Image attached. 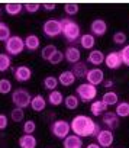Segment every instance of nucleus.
Here are the masks:
<instances>
[{
  "label": "nucleus",
  "instance_id": "obj_15",
  "mask_svg": "<svg viewBox=\"0 0 129 148\" xmlns=\"http://www.w3.org/2000/svg\"><path fill=\"white\" fill-rule=\"evenodd\" d=\"M76 82V76L73 74L71 70H66V71H62L59 76H58V83L64 87H68L71 84H74Z\"/></svg>",
  "mask_w": 129,
  "mask_h": 148
},
{
  "label": "nucleus",
  "instance_id": "obj_37",
  "mask_svg": "<svg viewBox=\"0 0 129 148\" xmlns=\"http://www.w3.org/2000/svg\"><path fill=\"white\" fill-rule=\"evenodd\" d=\"M119 54H120V58H122V64L129 65V44L125 45V47L119 51Z\"/></svg>",
  "mask_w": 129,
  "mask_h": 148
},
{
  "label": "nucleus",
  "instance_id": "obj_41",
  "mask_svg": "<svg viewBox=\"0 0 129 148\" xmlns=\"http://www.w3.org/2000/svg\"><path fill=\"white\" fill-rule=\"evenodd\" d=\"M8 128V116L5 113H0V131Z\"/></svg>",
  "mask_w": 129,
  "mask_h": 148
},
{
  "label": "nucleus",
  "instance_id": "obj_6",
  "mask_svg": "<svg viewBox=\"0 0 129 148\" xmlns=\"http://www.w3.org/2000/svg\"><path fill=\"white\" fill-rule=\"evenodd\" d=\"M5 48L8 51L9 55H19L23 49H25V39H22L20 36H10L6 44H5Z\"/></svg>",
  "mask_w": 129,
  "mask_h": 148
},
{
  "label": "nucleus",
  "instance_id": "obj_14",
  "mask_svg": "<svg viewBox=\"0 0 129 148\" xmlns=\"http://www.w3.org/2000/svg\"><path fill=\"white\" fill-rule=\"evenodd\" d=\"M62 147L64 148H83V139H81V136H77L74 134L68 135L64 138Z\"/></svg>",
  "mask_w": 129,
  "mask_h": 148
},
{
  "label": "nucleus",
  "instance_id": "obj_27",
  "mask_svg": "<svg viewBox=\"0 0 129 148\" xmlns=\"http://www.w3.org/2000/svg\"><path fill=\"white\" fill-rule=\"evenodd\" d=\"M115 113L119 118H128L129 116V102H119L116 105Z\"/></svg>",
  "mask_w": 129,
  "mask_h": 148
},
{
  "label": "nucleus",
  "instance_id": "obj_23",
  "mask_svg": "<svg viewBox=\"0 0 129 148\" xmlns=\"http://www.w3.org/2000/svg\"><path fill=\"white\" fill-rule=\"evenodd\" d=\"M80 45L84 49H93L96 45V38L91 34H84L80 36Z\"/></svg>",
  "mask_w": 129,
  "mask_h": 148
},
{
  "label": "nucleus",
  "instance_id": "obj_25",
  "mask_svg": "<svg viewBox=\"0 0 129 148\" xmlns=\"http://www.w3.org/2000/svg\"><path fill=\"white\" fill-rule=\"evenodd\" d=\"M62 102H64V96H62L61 92H58V90L49 92V95H48V103H49V105H52V106H59Z\"/></svg>",
  "mask_w": 129,
  "mask_h": 148
},
{
  "label": "nucleus",
  "instance_id": "obj_20",
  "mask_svg": "<svg viewBox=\"0 0 129 148\" xmlns=\"http://www.w3.org/2000/svg\"><path fill=\"white\" fill-rule=\"evenodd\" d=\"M107 105L100 99V100H94L93 103H91V106H90V112L94 115V116H100V115H103L104 112H107Z\"/></svg>",
  "mask_w": 129,
  "mask_h": 148
},
{
  "label": "nucleus",
  "instance_id": "obj_3",
  "mask_svg": "<svg viewBox=\"0 0 129 148\" xmlns=\"http://www.w3.org/2000/svg\"><path fill=\"white\" fill-rule=\"evenodd\" d=\"M31 95L26 89H18L12 93V102L15 105V108H20V109H25L28 106H31Z\"/></svg>",
  "mask_w": 129,
  "mask_h": 148
},
{
  "label": "nucleus",
  "instance_id": "obj_9",
  "mask_svg": "<svg viewBox=\"0 0 129 148\" xmlns=\"http://www.w3.org/2000/svg\"><path fill=\"white\" fill-rule=\"evenodd\" d=\"M96 139H97V144H99L100 147L107 148V147H110V145L113 144L115 135H113V132H112L110 129H100V132L97 134Z\"/></svg>",
  "mask_w": 129,
  "mask_h": 148
},
{
  "label": "nucleus",
  "instance_id": "obj_43",
  "mask_svg": "<svg viewBox=\"0 0 129 148\" xmlns=\"http://www.w3.org/2000/svg\"><path fill=\"white\" fill-rule=\"evenodd\" d=\"M86 148H100V145L99 144H89Z\"/></svg>",
  "mask_w": 129,
  "mask_h": 148
},
{
  "label": "nucleus",
  "instance_id": "obj_11",
  "mask_svg": "<svg viewBox=\"0 0 129 148\" xmlns=\"http://www.w3.org/2000/svg\"><path fill=\"white\" fill-rule=\"evenodd\" d=\"M119 116L115 113V112H104L103 115H102V122H103V125L104 126H107V129H110V131H113V129H116L117 126H119Z\"/></svg>",
  "mask_w": 129,
  "mask_h": 148
},
{
  "label": "nucleus",
  "instance_id": "obj_13",
  "mask_svg": "<svg viewBox=\"0 0 129 148\" xmlns=\"http://www.w3.org/2000/svg\"><path fill=\"white\" fill-rule=\"evenodd\" d=\"M15 79L20 83H25L28 82L31 77H32V70L28 67V65H19L16 70H15Z\"/></svg>",
  "mask_w": 129,
  "mask_h": 148
},
{
  "label": "nucleus",
  "instance_id": "obj_21",
  "mask_svg": "<svg viewBox=\"0 0 129 148\" xmlns=\"http://www.w3.org/2000/svg\"><path fill=\"white\" fill-rule=\"evenodd\" d=\"M104 54L100 51V49H93L90 54H89V58L87 61L91 64V65H100L102 62H104Z\"/></svg>",
  "mask_w": 129,
  "mask_h": 148
},
{
  "label": "nucleus",
  "instance_id": "obj_24",
  "mask_svg": "<svg viewBox=\"0 0 129 148\" xmlns=\"http://www.w3.org/2000/svg\"><path fill=\"white\" fill-rule=\"evenodd\" d=\"M39 44H41V41L36 35H28L25 38V48L29 51H36L39 48Z\"/></svg>",
  "mask_w": 129,
  "mask_h": 148
},
{
  "label": "nucleus",
  "instance_id": "obj_4",
  "mask_svg": "<svg viewBox=\"0 0 129 148\" xmlns=\"http://www.w3.org/2000/svg\"><path fill=\"white\" fill-rule=\"evenodd\" d=\"M71 131V126L67 121H64V119H58V121H54L51 123V132L54 136L59 138V139H64L66 136H68Z\"/></svg>",
  "mask_w": 129,
  "mask_h": 148
},
{
  "label": "nucleus",
  "instance_id": "obj_1",
  "mask_svg": "<svg viewBox=\"0 0 129 148\" xmlns=\"http://www.w3.org/2000/svg\"><path fill=\"white\" fill-rule=\"evenodd\" d=\"M71 131L74 132V135L77 136H97V134L100 132V126L89 116L86 115H77L73 118V121L70 122Z\"/></svg>",
  "mask_w": 129,
  "mask_h": 148
},
{
  "label": "nucleus",
  "instance_id": "obj_40",
  "mask_svg": "<svg viewBox=\"0 0 129 148\" xmlns=\"http://www.w3.org/2000/svg\"><path fill=\"white\" fill-rule=\"evenodd\" d=\"M62 60H64V52L57 51V52H55V54H54V55L49 58V61H48V62H51V64H54V65H55V64H59Z\"/></svg>",
  "mask_w": 129,
  "mask_h": 148
},
{
  "label": "nucleus",
  "instance_id": "obj_38",
  "mask_svg": "<svg viewBox=\"0 0 129 148\" xmlns=\"http://www.w3.org/2000/svg\"><path fill=\"white\" fill-rule=\"evenodd\" d=\"M113 42H115L116 45H122V44H125V42H126V34L122 32V31L116 32V34L113 35Z\"/></svg>",
  "mask_w": 129,
  "mask_h": 148
},
{
  "label": "nucleus",
  "instance_id": "obj_12",
  "mask_svg": "<svg viewBox=\"0 0 129 148\" xmlns=\"http://www.w3.org/2000/svg\"><path fill=\"white\" fill-rule=\"evenodd\" d=\"M90 32L93 36H103L107 32V23L103 19H94L90 25Z\"/></svg>",
  "mask_w": 129,
  "mask_h": 148
},
{
  "label": "nucleus",
  "instance_id": "obj_22",
  "mask_svg": "<svg viewBox=\"0 0 129 148\" xmlns=\"http://www.w3.org/2000/svg\"><path fill=\"white\" fill-rule=\"evenodd\" d=\"M5 10L8 15L10 16H16L23 10V3H18V2H9L5 5Z\"/></svg>",
  "mask_w": 129,
  "mask_h": 148
},
{
  "label": "nucleus",
  "instance_id": "obj_8",
  "mask_svg": "<svg viewBox=\"0 0 129 148\" xmlns=\"http://www.w3.org/2000/svg\"><path fill=\"white\" fill-rule=\"evenodd\" d=\"M84 79L87 80V83H90L93 86H99L104 82V73L100 68H91V70L87 71Z\"/></svg>",
  "mask_w": 129,
  "mask_h": 148
},
{
  "label": "nucleus",
  "instance_id": "obj_45",
  "mask_svg": "<svg viewBox=\"0 0 129 148\" xmlns=\"http://www.w3.org/2000/svg\"><path fill=\"white\" fill-rule=\"evenodd\" d=\"M0 15H2V9H0Z\"/></svg>",
  "mask_w": 129,
  "mask_h": 148
},
{
  "label": "nucleus",
  "instance_id": "obj_2",
  "mask_svg": "<svg viewBox=\"0 0 129 148\" xmlns=\"http://www.w3.org/2000/svg\"><path fill=\"white\" fill-rule=\"evenodd\" d=\"M61 25H62V32L61 35L66 38L68 42H76L77 39H80L81 36V29L80 26L70 18L67 19H61Z\"/></svg>",
  "mask_w": 129,
  "mask_h": 148
},
{
  "label": "nucleus",
  "instance_id": "obj_35",
  "mask_svg": "<svg viewBox=\"0 0 129 148\" xmlns=\"http://www.w3.org/2000/svg\"><path fill=\"white\" fill-rule=\"evenodd\" d=\"M23 9L28 13H36L41 9V3H38V2H29V3H25L23 5Z\"/></svg>",
  "mask_w": 129,
  "mask_h": 148
},
{
  "label": "nucleus",
  "instance_id": "obj_29",
  "mask_svg": "<svg viewBox=\"0 0 129 148\" xmlns=\"http://www.w3.org/2000/svg\"><path fill=\"white\" fill-rule=\"evenodd\" d=\"M57 51H58V49H57V47H55V45H52V44H49V45H46V47H44V48H42L41 57H42L45 61H49V58H51Z\"/></svg>",
  "mask_w": 129,
  "mask_h": 148
},
{
  "label": "nucleus",
  "instance_id": "obj_33",
  "mask_svg": "<svg viewBox=\"0 0 129 148\" xmlns=\"http://www.w3.org/2000/svg\"><path fill=\"white\" fill-rule=\"evenodd\" d=\"M10 118H12L13 122H22L23 118H25L23 109H20V108H13L12 112H10Z\"/></svg>",
  "mask_w": 129,
  "mask_h": 148
},
{
  "label": "nucleus",
  "instance_id": "obj_39",
  "mask_svg": "<svg viewBox=\"0 0 129 148\" xmlns=\"http://www.w3.org/2000/svg\"><path fill=\"white\" fill-rule=\"evenodd\" d=\"M35 129H36L35 121H26V122L23 123V132H25V134H33Z\"/></svg>",
  "mask_w": 129,
  "mask_h": 148
},
{
  "label": "nucleus",
  "instance_id": "obj_5",
  "mask_svg": "<svg viewBox=\"0 0 129 148\" xmlns=\"http://www.w3.org/2000/svg\"><path fill=\"white\" fill-rule=\"evenodd\" d=\"M77 96L81 102L94 100L97 96V89H96V86H93L90 83H83L77 87Z\"/></svg>",
  "mask_w": 129,
  "mask_h": 148
},
{
  "label": "nucleus",
  "instance_id": "obj_42",
  "mask_svg": "<svg viewBox=\"0 0 129 148\" xmlns=\"http://www.w3.org/2000/svg\"><path fill=\"white\" fill-rule=\"evenodd\" d=\"M42 8H44L45 10L51 12V10H54V9L57 8V5H55V3H49V2H45V3H42Z\"/></svg>",
  "mask_w": 129,
  "mask_h": 148
},
{
  "label": "nucleus",
  "instance_id": "obj_31",
  "mask_svg": "<svg viewBox=\"0 0 129 148\" xmlns=\"http://www.w3.org/2000/svg\"><path fill=\"white\" fill-rule=\"evenodd\" d=\"M12 60L8 54H0V73H5L10 68Z\"/></svg>",
  "mask_w": 129,
  "mask_h": 148
},
{
  "label": "nucleus",
  "instance_id": "obj_30",
  "mask_svg": "<svg viewBox=\"0 0 129 148\" xmlns=\"http://www.w3.org/2000/svg\"><path fill=\"white\" fill-rule=\"evenodd\" d=\"M58 86V77H54V76H46L44 79V87L46 90H55Z\"/></svg>",
  "mask_w": 129,
  "mask_h": 148
},
{
  "label": "nucleus",
  "instance_id": "obj_34",
  "mask_svg": "<svg viewBox=\"0 0 129 148\" xmlns=\"http://www.w3.org/2000/svg\"><path fill=\"white\" fill-rule=\"evenodd\" d=\"M12 92V83L8 79H0V93L8 95Z\"/></svg>",
  "mask_w": 129,
  "mask_h": 148
},
{
  "label": "nucleus",
  "instance_id": "obj_17",
  "mask_svg": "<svg viewBox=\"0 0 129 148\" xmlns=\"http://www.w3.org/2000/svg\"><path fill=\"white\" fill-rule=\"evenodd\" d=\"M38 141L32 134H23L19 138V147L20 148H36Z\"/></svg>",
  "mask_w": 129,
  "mask_h": 148
},
{
  "label": "nucleus",
  "instance_id": "obj_19",
  "mask_svg": "<svg viewBox=\"0 0 129 148\" xmlns=\"http://www.w3.org/2000/svg\"><path fill=\"white\" fill-rule=\"evenodd\" d=\"M31 108H32V110H35V112H42V110L46 108V100H45V97H44L42 95L33 96L32 100H31Z\"/></svg>",
  "mask_w": 129,
  "mask_h": 148
},
{
  "label": "nucleus",
  "instance_id": "obj_28",
  "mask_svg": "<svg viewBox=\"0 0 129 148\" xmlns=\"http://www.w3.org/2000/svg\"><path fill=\"white\" fill-rule=\"evenodd\" d=\"M64 103H66V108H67V109L74 110V109H77V108H78V105H80V99H78V96L70 95V96H67V97H66Z\"/></svg>",
  "mask_w": 129,
  "mask_h": 148
},
{
  "label": "nucleus",
  "instance_id": "obj_18",
  "mask_svg": "<svg viewBox=\"0 0 129 148\" xmlns=\"http://www.w3.org/2000/svg\"><path fill=\"white\" fill-rule=\"evenodd\" d=\"M71 71H73L74 76H76V79H83V77H86V74H87L89 68H87V64H86V62L78 61V62L73 64Z\"/></svg>",
  "mask_w": 129,
  "mask_h": 148
},
{
  "label": "nucleus",
  "instance_id": "obj_44",
  "mask_svg": "<svg viewBox=\"0 0 129 148\" xmlns=\"http://www.w3.org/2000/svg\"><path fill=\"white\" fill-rule=\"evenodd\" d=\"M103 84H104V87H110V86H113V82H103Z\"/></svg>",
  "mask_w": 129,
  "mask_h": 148
},
{
  "label": "nucleus",
  "instance_id": "obj_36",
  "mask_svg": "<svg viewBox=\"0 0 129 148\" xmlns=\"http://www.w3.org/2000/svg\"><path fill=\"white\" fill-rule=\"evenodd\" d=\"M64 10H66L67 15L73 16V15H77L80 9H78V5L77 3H66V5H64Z\"/></svg>",
  "mask_w": 129,
  "mask_h": 148
},
{
  "label": "nucleus",
  "instance_id": "obj_32",
  "mask_svg": "<svg viewBox=\"0 0 129 148\" xmlns=\"http://www.w3.org/2000/svg\"><path fill=\"white\" fill-rule=\"evenodd\" d=\"M10 36H12V35H10V28H9L5 22L0 21V41H5V42H6Z\"/></svg>",
  "mask_w": 129,
  "mask_h": 148
},
{
  "label": "nucleus",
  "instance_id": "obj_7",
  "mask_svg": "<svg viewBox=\"0 0 129 148\" xmlns=\"http://www.w3.org/2000/svg\"><path fill=\"white\" fill-rule=\"evenodd\" d=\"M42 31H44L45 36H48V38H55V36L61 35V32H62L61 21H58V19H48V21H45V23L42 26Z\"/></svg>",
  "mask_w": 129,
  "mask_h": 148
},
{
  "label": "nucleus",
  "instance_id": "obj_10",
  "mask_svg": "<svg viewBox=\"0 0 129 148\" xmlns=\"http://www.w3.org/2000/svg\"><path fill=\"white\" fill-rule=\"evenodd\" d=\"M104 64L109 70H117L122 65V58H120L119 51H110L104 57Z\"/></svg>",
  "mask_w": 129,
  "mask_h": 148
},
{
  "label": "nucleus",
  "instance_id": "obj_26",
  "mask_svg": "<svg viewBox=\"0 0 129 148\" xmlns=\"http://www.w3.org/2000/svg\"><path fill=\"white\" fill-rule=\"evenodd\" d=\"M102 100L107 105V106H116L117 103H119V96H117V93H115V92H106L104 95H103V97H102Z\"/></svg>",
  "mask_w": 129,
  "mask_h": 148
},
{
  "label": "nucleus",
  "instance_id": "obj_16",
  "mask_svg": "<svg viewBox=\"0 0 129 148\" xmlns=\"http://www.w3.org/2000/svg\"><path fill=\"white\" fill-rule=\"evenodd\" d=\"M64 58H66L70 64H76V62L80 61L81 52H80V49L77 47H68L66 49V54H64Z\"/></svg>",
  "mask_w": 129,
  "mask_h": 148
}]
</instances>
